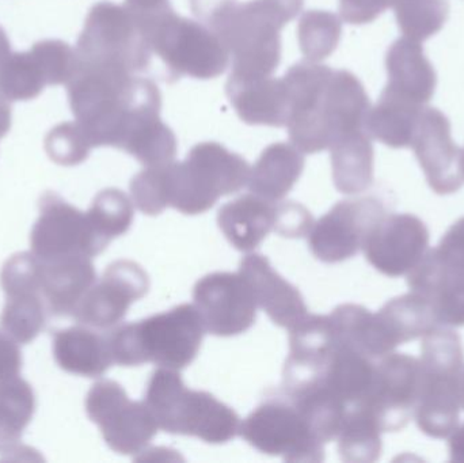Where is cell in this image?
I'll return each instance as SVG.
<instances>
[{
	"label": "cell",
	"mask_w": 464,
	"mask_h": 463,
	"mask_svg": "<svg viewBox=\"0 0 464 463\" xmlns=\"http://www.w3.org/2000/svg\"><path fill=\"white\" fill-rule=\"evenodd\" d=\"M218 225L235 249L253 252L275 231L276 203L253 193L240 196L219 209Z\"/></svg>",
	"instance_id": "obj_24"
},
{
	"label": "cell",
	"mask_w": 464,
	"mask_h": 463,
	"mask_svg": "<svg viewBox=\"0 0 464 463\" xmlns=\"http://www.w3.org/2000/svg\"><path fill=\"white\" fill-rule=\"evenodd\" d=\"M411 147L433 192L450 195L463 187L462 149L452 139L446 114L436 108L422 109Z\"/></svg>",
	"instance_id": "obj_18"
},
{
	"label": "cell",
	"mask_w": 464,
	"mask_h": 463,
	"mask_svg": "<svg viewBox=\"0 0 464 463\" xmlns=\"http://www.w3.org/2000/svg\"><path fill=\"white\" fill-rule=\"evenodd\" d=\"M86 413L100 427L106 445L121 456L141 453L160 429L144 401H132L124 388L111 380L100 381L90 389Z\"/></svg>",
	"instance_id": "obj_11"
},
{
	"label": "cell",
	"mask_w": 464,
	"mask_h": 463,
	"mask_svg": "<svg viewBox=\"0 0 464 463\" xmlns=\"http://www.w3.org/2000/svg\"><path fill=\"white\" fill-rule=\"evenodd\" d=\"M381 435V427L367 410L352 408L337 435L341 459L349 463L378 461L382 454Z\"/></svg>",
	"instance_id": "obj_31"
},
{
	"label": "cell",
	"mask_w": 464,
	"mask_h": 463,
	"mask_svg": "<svg viewBox=\"0 0 464 463\" xmlns=\"http://www.w3.org/2000/svg\"><path fill=\"white\" fill-rule=\"evenodd\" d=\"M163 166H150L136 174L130 181L133 204L139 211L149 217L162 214L169 207Z\"/></svg>",
	"instance_id": "obj_39"
},
{
	"label": "cell",
	"mask_w": 464,
	"mask_h": 463,
	"mask_svg": "<svg viewBox=\"0 0 464 463\" xmlns=\"http://www.w3.org/2000/svg\"><path fill=\"white\" fill-rule=\"evenodd\" d=\"M206 328L195 304H179L138 323H124L106 334L113 363L138 367L154 363L171 370L198 358Z\"/></svg>",
	"instance_id": "obj_4"
},
{
	"label": "cell",
	"mask_w": 464,
	"mask_h": 463,
	"mask_svg": "<svg viewBox=\"0 0 464 463\" xmlns=\"http://www.w3.org/2000/svg\"><path fill=\"white\" fill-rule=\"evenodd\" d=\"M49 312L43 294L21 293L5 296L0 328L18 344L32 342L46 325Z\"/></svg>",
	"instance_id": "obj_32"
},
{
	"label": "cell",
	"mask_w": 464,
	"mask_h": 463,
	"mask_svg": "<svg viewBox=\"0 0 464 463\" xmlns=\"http://www.w3.org/2000/svg\"><path fill=\"white\" fill-rule=\"evenodd\" d=\"M22 364L24 359L18 342L0 331V382L18 377Z\"/></svg>",
	"instance_id": "obj_43"
},
{
	"label": "cell",
	"mask_w": 464,
	"mask_h": 463,
	"mask_svg": "<svg viewBox=\"0 0 464 463\" xmlns=\"http://www.w3.org/2000/svg\"><path fill=\"white\" fill-rule=\"evenodd\" d=\"M11 53V43L5 30L0 27V63Z\"/></svg>",
	"instance_id": "obj_47"
},
{
	"label": "cell",
	"mask_w": 464,
	"mask_h": 463,
	"mask_svg": "<svg viewBox=\"0 0 464 463\" xmlns=\"http://www.w3.org/2000/svg\"><path fill=\"white\" fill-rule=\"evenodd\" d=\"M45 151L60 166H78L89 158L92 144L78 122H62L49 130Z\"/></svg>",
	"instance_id": "obj_37"
},
{
	"label": "cell",
	"mask_w": 464,
	"mask_h": 463,
	"mask_svg": "<svg viewBox=\"0 0 464 463\" xmlns=\"http://www.w3.org/2000/svg\"><path fill=\"white\" fill-rule=\"evenodd\" d=\"M398 26L405 37L428 40L438 34L449 19V0H394Z\"/></svg>",
	"instance_id": "obj_35"
},
{
	"label": "cell",
	"mask_w": 464,
	"mask_h": 463,
	"mask_svg": "<svg viewBox=\"0 0 464 463\" xmlns=\"http://www.w3.org/2000/svg\"><path fill=\"white\" fill-rule=\"evenodd\" d=\"M86 214L95 233L109 245L132 226L133 201L122 190L108 188L95 196Z\"/></svg>",
	"instance_id": "obj_36"
},
{
	"label": "cell",
	"mask_w": 464,
	"mask_h": 463,
	"mask_svg": "<svg viewBox=\"0 0 464 463\" xmlns=\"http://www.w3.org/2000/svg\"><path fill=\"white\" fill-rule=\"evenodd\" d=\"M462 408L464 410V371H463V378H462Z\"/></svg>",
	"instance_id": "obj_48"
},
{
	"label": "cell",
	"mask_w": 464,
	"mask_h": 463,
	"mask_svg": "<svg viewBox=\"0 0 464 463\" xmlns=\"http://www.w3.org/2000/svg\"><path fill=\"white\" fill-rule=\"evenodd\" d=\"M304 157L289 143H273L262 151L248 176V189L265 200H283L304 170Z\"/></svg>",
	"instance_id": "obj_26"
},
{
	"label": "cell",
	"mask_w": 464,
	"mask_h": 463,
	"mask_svg": "<svg viewBox=\"0 0 464 463\" xmlns=\"http://www.w3.org/2000/svg\"><path fill=\"white\" fill-rule=\"evenodd\" d=\"M449 449L452 461L464 462V424L450 435Z\"/></svg>",
	"instance_id": "obj_44"
},
{
	"label": "cell",
	"mask_w": 464,
	"mask_h": 463,
	"mask_svg": "<svg viewBox=\"0 0 464 463\" xmlns=\"http://www.w3.org/2000/svg\"><path fill=\"white\" fill-rule=\"evenodd\" d=\"M333 181L338 192L357 195L373 182V146L367 130H356L330 147Z\"/></svg>",
	"instance_id": "obj_28"
},
{
	"label": "cell",
	"mask_w": 464,
	"mask_h": 463,
	"mask_svg": "<svg viewBox=\"0 0 464 463\" xmlns=\"http://www.w3.org/2000/svg\"><path fill=\"white\" fill-rule=\"evenodd\" d=\"M239 435L256 450L288 462H322L324 443L284 396L269 397L240 424Z\"/></svg>",
	"instance_id": "obj_10"
},
{
	"label": "cell",
	"mask_w": 464,
	"mask_h": 463,
	"mask_svg": "<svg viewBox=\"0 0 464 463\" xmlns=\"http://www.w3.org/2000/svg\"><path fill=\"white\" fill-rule=\"evenodd\" d=\"M362 250L368 263L384 276H405L430 250V231L416 215H386Z\"/></svg>",
	"instance_id": "obj_17"
},
{
	"label": "cell",
	"mask_w": 464,
	"mask_h": 463,
	"mask_svg": "<svg viewBox=\"0 0 464 463\" xmlns=\"http://www.w3.org/2000/svg\"><path fill=\"white\" fill-rule=\"evenodd\" d=\"M250 166L245 158L217 141L196 144L184 162L165 165L169 207L185 215L209 211L223 196L247 185Z\"/></svg>",
	"instance_id": "obj_8"
},
{
	"label": "cell",
	"mask_w": 464,
	"mask_h": 463,
	"mask_svg": "<svg viewBox=\"0 0 464 463\" xmlns=\"http://www.w3.org/2000/svg\"><path fill=\"white\" fill-rule=\"evenodd\" d=\"M52 350L63 371L81 377H102L114 364L108 337L84 326L56 332Z\"/></svg>",
	"instance_id": "obj_25"
},
{
	"label": "cell",
	"mask_w": 464,
	"mask_h": 463,
	"mask_svg": "<svg viewBox=\"0 0 464 463\" xmlns=\"http://www.w3.org/2000/svg\"><path fill=\"white\" fill-rule=\"evenodd\" d=\"M144 404L166 434L225 445L239 435V416L208 391L188 389L179 370L160 367L147 383Z\"/></svg>",
	"instance_id": "obj_5"
},
{
	"label": "cell",
	"mask_w": 464,
	"mask_h": 463,
	"mask_svg": "<svg viewBox=\"0 0 464 463\" xmlns=\"http://www.w3.org/2000/svg\"><path fill=\"white\" fill-rule=\"evenodd\" d=\"M433 250L444 265L464 272V217L447 230L439 246Z\"/></svg>",
	"instance_id": "obj_41"
},
{
	"label": "cell",
	"mask_w": 464,
	"mask_h": 463,
	"mask_svg": "<svg viewBox=\"0 0 464 463\" xmlns=\"http://www.w3.org/2000/svg\"><path fill=\"white\" fill-rule=\"evenodd\" d=\"M341 33L343 22L340 16L330 11H305L297 24L300 51L310 62L327 59L337 49Z\"/></svg>",
	"instance_id": "obj_34"
},
{
	"label": "cell",
	"mask_w": 464,
	"mask_h": 463,
	"mask_svg": "<svg viewBox=\"0 0 464 463\" xmlns=\"http://www.w3.org/2000/svg\"><path fill=\"white\" fill-rule=\"evenodd\" d=\"M68 101L76 122L92 149H127L136 136L160 121L162 95L143 76L76 63L67 83Z\"/></svg>",
	"instance_id": "obj_2"
},
{
	"label": "cell",
	"mask_w": 464,
	"mask_h": 463,
	"mask_svg": "<svg viewBox=\"0 0 464 463\" xmlns=\"http://www.w3.org/2000/svg\"><path fill=\"white\" fill-rule=\"evenodd\" d=\"M425 106L411 102L384 87L378 103L371 106L365 130L371 139L392 149L411 147L420 116Z\"/></svg>",
	"instance_id": "obj_27"
},
{
	"label": "cell",
	"mask_w": 464,
	"mask_h": 463,
	"mask_svg": "<svg viewBox=\"0 0 464 463\" xmlns=\"http://www.w3.org/2000/svg\"><path fill=\"white\" fill-rule=\"evenodd\" d=\"M45 86V76L32 52H11L0 63V92L10 102L34 100Z\"/></svg>",
	"instance_id": "obj_33"
},
{
	"label": "cell",
	"mask_w": 464,
	"mask_h": 463,
	"mask_svg": "<svg viewBox=\"0 0 464 463\" xmlns=\"http://www.w3.org/2000/svg\"><path fill=\"white\" fill-rule=\"evenodd\" d=\"M75 52L79 65L130 75L147 71L154 54L139 14L111 2L92 5Z\"/></svg>",
	"instance_id": "obj_9"
},
{
	"label": "cell",
	"mask_w": 464,
	"mask_h": 463,
	"mask_svg": "<svg viewBox=\"0 0 464 463\" xmlns=\"http://www.w3.org/2000/svg\"><path fill=\"white\" fill-rule=\"evenodd\" d=\"M34 412V391L26 381L16 377L0 382V454L18 446Z\"/></svg>",
	"instance_id": "obj_30"
},
{
	"label": "cell",
	"mask_w": 464,
	"mask_h": 463,
	"mask_svg": "<svg viewBox=\"0 0 464 463\" xmlns=\"http://www.w3.org/2000/svg\"><path fill=\"white\" fill-rule=\"evenodd\" d=\"M314 220L311 212L295 201H277L276 203L275 231L284 238H304L313 228Z\"/></svg>",
	"instance_id": "obj_40"
},
{
	"label": "cell",
	"mask_w": 464,
	"mask_h": 463,
	"mask_svg": "<svg viewBox=\"0 0 464 463\" xmlns=\"http://www.w3.org/2000/svg\"><path fill=\"white\" fill-rule=\"evenodd\" d=\"M304 0H198L193 14L222 40L235 78L272 76L281 60V30Z\"/></svg>",
	"instance_id": "obj_3"
},
{
	"label": "cell",
	"mask_w": 464,
	"mask_h": 463,
	"mask_svg": "<svg viewBox=\"0 0 464 463\" xmlns=\"http://www.w3.org/2000/svg\"><path fill=\"white\" fill-rule=\"evenodd\" d=\"M462 170L464 171V149H462Z\"/></svg>",
	"instance_id": "obj_49"
},
{
	"label": "cell",
	"mask_w": 464,
	"mask_h": 463,
	"mask_svg": "<svg viewBox=\"0 0 464 463\" xmlns=\"http://www.w3.org/2000/svg\"><path fill=\"white\" fill-rule=\"evenodd\" d=\"M420 391V362L406 353H389L376 362L372 385L360 407L382 432L405 429L414 416Z\"/></svg>",
	"instance_id": "obj_14"
},
{
	"label": "cell",
	"mask_w": 464,
	"mask_h": 463,
	"mask_svg": "<svg viewBox=\"0 0 464 463\" xmlns=\"http://www.w3.org/2000/svg\"><path fill=\"white\" fill-rule=\"evenodd\" d=\"M386 68V89L390 92L422 106L432 100L438 76L421 43L408 37L398 38L387 51Z\"/></svg>",
	"instance_id": "obj_23"
},
{
	"label": "cell",
	"mask_w": 464,
	"mask_h": 463,
	"mask_svg": "<svg viewBox=\"0 0 464 463\" xmlns=\"http://www.w3.org/2000/svg\"><path fill=\"white\" fill-rule=\"evenodd\" d=\"M386 215V207L376 198L340 201L314 223L308 234L311 253L327 264L354 257Z\"/></svg>",
	"instance_id": "obj_13"
},
{
	"label": "cell",
	"mask_w": 464,
	"mask_h": 463,
	"mask_svg": "<svg viewBox=\"0 0 464 463\" xmlns=\"http://www.w3.org/2000/svg\"><path fill=\"white\" fill-rule=\"evenodd\" d=\"M38 207L40 217L33 226L30 246L40 260L75 255L92 258L108 247L95 233L86 212L79 211L57 193H44Z\"/></svg>",
	"instance_id": "obj_12"
},
{
	"label": "cell",
	"mask_w": 464,
	"mask_h": 463,
	"mask_svg": "<svg viewBox=\"0 0 464 463\" xmlns=\"http://www.w3.org/2000/svg\"><path fill=\"white\" fill-rule=\"evenodd\" d=\"M11 128L10 101L0 92V139L7 135Z\"/></svg>",
	"instance_id": "obj_45"
},
{
	"label": "cell",
	"mask_w": 464,
	"mask_h": 463,
	"mask_svg": "<svg viewBox=\"0 0 464 463\" xmlns=\"http://www.w3.org/2000/svg\"><path fill=\"white\" fill-rule=\"evenodd\" d=\"M226 92L237 116L246 124L285 127L289 102L283 78H235L230 75Z\"/></svg>",
	"instance_id": "obj_22"
},
{
	"label": "cell",
	"mask_w": 464,
	"mask_h": 463,
	"mask_svg": "<svg viewBox=\"0 0 464 463\" xmlns=\"http://www.w3.org/2000/svg\"><path fill=\"white\" fill-rule=\"evenodd\" d=\"M378 315L394 350L438 328L432 307L416 293L392 299L379 310Z\"/></svg>",
	"instance_id": "obj_29"
},
{
	"label": "cell",
	"mask_w": 464,
	"mask_h": 463,
	"mask_svg": "<svg viewBox=\"0 0 464 463\" xmlns=\"http://www.w3.org/2000/svg\"><path fill=\"white\" fill-rule=\"evenodd\" d=\"M408 285L411 293L427 299L438 326H464V272L444 265L435 250H428L409 272Z\"/></svg>",
	"instance_id": "obj_20"
},
{
	"label": "cell",
	"mask_w": 464,
	"mask_h": 463,
	"mask_svg": "<svg viewBox=\"0 0 464 463\" xmlns=\"http://www.w3.org/2000/svg\"><path fill=\"white\" fill-rule=\"evenodd\" d=\"M169 0H125V5L128 7L133 8L138 11L152 10V8L160 7L165 5Z\"/></svg>",
	"instance_id": "obj_46"
},
{
	"label": "cell",
	"mask_w": 464,
	"mask_h": 463,
	"mask_svg": "<svg viewBox=\"0 0 464 463\" xmlns=\"http://www.w3.org/2000/svg\"><path fill=\"white\" fill-rule=\"evenodd\" d=\"M283 79L289 102L285 127L303 154L324 151L343 136L365 130L370 97L353 73L305 60Z\"/></svg>",
	"instance_id": "obj_1"
},
{
	"label": "cell",
	"mask_w": 464,
	"mask_h": 463,
	"mask_svg": "<svg viewBox=\"0 0 464 463\" xmlns=\"http://www.w3.org/2000/svg\"><path fill=\"white\" fill-rule=\"evenodd\" d=\"M193 301L206 332L214 336H239L256 323V304L239 272H214L201 277L193 290Z\"/></svg>",
	"instance_id": "obj_15"
},
{
	"label": "cell",
	"mask_w": 464,
	"mask_h": 463,
	"mask_svg": "<svg viewBox=\"0 0 464 463\" xmlns=\"http://www.w3.org/2000/svg\"><path fill=\"white\" fill-rule=\"evenodd\" d=\"M394 0H340V14L351 24H365L375 21Z\"/></svg>",
	"instance_id": "obj_42"
},
{
	"label": "cell",
	"mask_w": 464,
	"mask_h": 463,
	"mask_svg": "<svg viewBox=\"0 0 464 463\" xmlns=\"http://www.w3.org/2000/svg\"><path fill=\"white\" fill-rule=\"evenodd\" d=\"M150 279L135 261L119 260L87 291L72 317L82 325L111 329L121 323L133 302L147 295Z\"/></svg>",
	"instance_id": "obj_16"
},
{
	"label": "cell",
	"mask_w": 464,
	"mask_h": 463,
	"mask_svg": "<svg viewBox=\"0 0 464 463\" xmlns=\"http://www.w3.org/2000/svg\"><path fill=\"white\" fill-rule=\"evenodd\" d=\"M414 418L427 437L444 439L459 426L464 350L459 334L438 326L422 337Z\"/></svg>",
	"instance_id": "obj_6"
},
{
	"label": "cell",
	"mask_w": 464,
	"mask_h": 463,
	"mask_svg": "<svg viewBox=\"0 0 464 463\" xmlns=\"http://www.w3.org/2000/svg\"><path fill=\"white\" fill-rule=\"evenodd\" d=\"M41 263V294L49 314L72 317L87 291L97 282L92 257L75 255Z\"/></svg>",
	"instance_id": "obj_21"
},
{
	"label": "cell",
	"mask_w": 464,
	"mask_h": 463,
	"mask_svg": "<svg viewBox=\"0 0 464 463\" xmlns=\"http://www.w3.org/2000/svg\"><path fill=\"white\" fill-rule=\"evenodd\" d=\"M30 52L40 64L48 86L67 84L75 73L76 52L64 41H38Z\"/></svg>",
	"instance_id": "obj_38"
},
{
	"label": "cell",
	"mask_w": 464,
	"mask_h": 463,
	"mask_svg": "<svg viewBox=\"0 0 464 463\" xmlns=\"http://www.w3.org/2000/svg\"><path fill=\"white\" fill-rule=\"evenodd\" d=\"M135 11L143 22L152 51L174 81L181 76L208 81L227 70V49L200 21L179 15L169 2L152 10Z\"/></svg>",
	"instance_id": "obj_7"
},
{
	"label": "cell",
	"mask_w": 464,
	"mask_h": 463,
	"mask_svg": "<svg viewBox=\"0 0 464 463\" xmlns=\"http://www.w3.org/2000/svg\"><path fill=\"white\" fill-rule=\"evenodd\" d=\"M239 274L247 282L256 307H261L275 325L291 332L310 315L300 291L280 276L265 256H246L240 261Z\"/></svg>",
	"instance_id": "obj_19"
}]
</instances>
